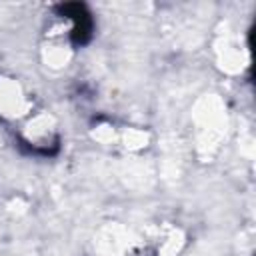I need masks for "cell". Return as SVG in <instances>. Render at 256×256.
I'll list each match as a JSON object with an SVG mask.
<instances>
[{
  "label": "cell",
  "mask_w": 256,
  "mask_h": 256,
  "mask_svg": "<svg viewBox=\"0 0 256 256\" xmlns=\"http://www.w3.org/2000/svg\"><path fill=\"white\" fill-rule=\"evenodd\" d=\"M62 14H66L68 18L74 20V28H72V38L76 44H84L90 40L92 36V18L86 12V6L82 4H64L60 6Z\"/></svg>",
  "instance_id": "cell-1"
}]
</instances>
